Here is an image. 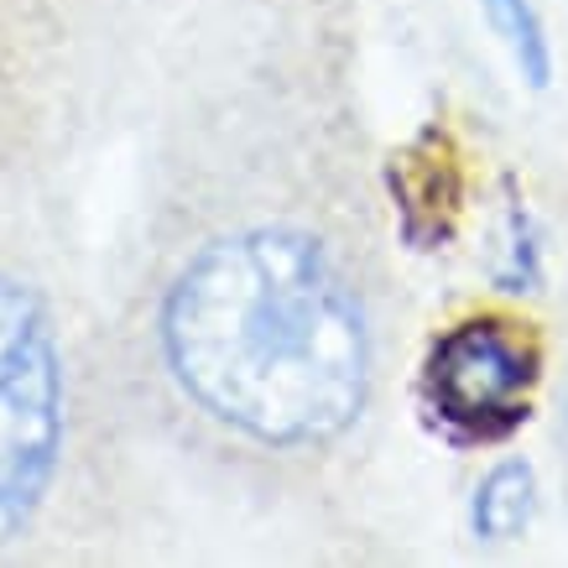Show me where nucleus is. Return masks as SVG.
Segmentation results:
<instances>
[{"mask_svg":"<svg viewBox=\"0 0 568 568\" xmlns=\"http://www.w3.org/2000/svg\"><path fill=\"white\" fill-rule=\"evenodd\" d=\"M537 506V485H532V465L521 459H506L480 480L475 490V532L485 542H511V537L527 532Z\"/></svg>","mask_w":568,"mask_h":568,"instance_id":"4","label":"nucleus"},{"mask_svg":"<svg viewBox=\"0 0 568 568\" xmlns=\"http://www.w3.org/2000/svg\"><path fill=\"white\" fill-rule=\"evenodd\" d=\"M220 0H79V21H84V37H94V52L104 63V42L125 32H146L162 37V27L183 11L193 17H209Z\"/></svg>","mask_w":568,"mask_h":568,"instance_id":"5","label":"nucleus"},{"mask_svg":"<svg viewBox=\"0 0 568 568\" xmlns=\"http://www.w3.org/2000/svg\"><path fill=\"white\" fill-rule=\"evenodd\" d=\"M485 11H490V21L500 27V37H506V48H511V58H517V69L527 73V84H548V32H542V17H537L532 0H485Z\"/></svg>","mask_w":568,"mask_h":568,"instance_id":"6","label":"nucleus"},{"mask_svg":"<svg viewBox=\"0 0 568 568\" xmlns=\"http://www.w3.org/2000/svg\"><path fill=\"white\" fill-rule=\"evenodd\" d=\"M162 125L121 328L162 438L256 490L365 454L396 361V276L345 48L318 0H220Z\"/></svg>","mask_w":568,"mask_h":568,"instance_id":"1","label":"nucleus"},{"mask_svg":"<svg viewBox=\"0 0 568 568\" xmlns=\"http://www.w3.org/2000/svg\"><path fill=\"white\" fill-rule=\"evenodd\" d=\"M73 376L48 293L0 266V548L48 511L69 465Z\"/></svg>","mask_w":568,"mask_h":568,"instance_id":"2","label":"nucleus"},{"mask_svg":"<svg viewBox=\"0 0 568 568\" xmlns=\"http://www.w3.org/2000/svg\"><path fill=\"white\" fill-rule=\"evenodd\" d=\"M537 371V339L506 318H465L433 339L423 361V402L459 438H500L527 417Z\"/></svg>","mask_w":568,"mask_h":568,"instance_id":"3","label":"nucleus"}]
</instances>
